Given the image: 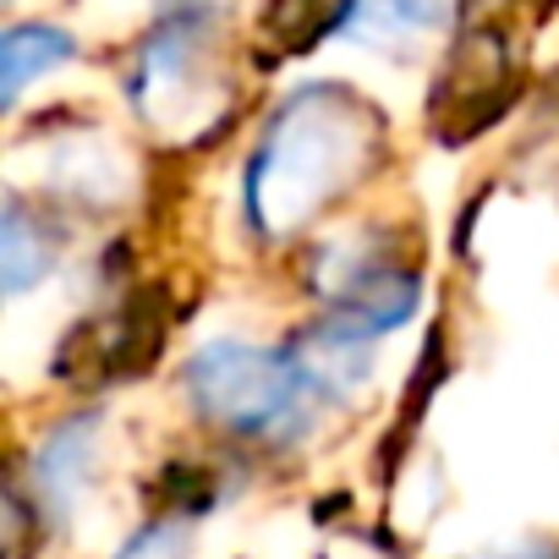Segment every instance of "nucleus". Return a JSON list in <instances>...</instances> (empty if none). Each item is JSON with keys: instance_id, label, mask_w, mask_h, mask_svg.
I'll return each instance as SVG.
<instances>
[{"instance_id": "6", "label": "nucleus", "mask_w": 559, "mask_h": 559, "mask_svg": "<svg viewBox=\"0 0 559 559\" xmlns=\"http://www.w3.org/2000/svg\"><path fill=\"white\" fill-rule=\"evenodd\" d=\"M439 28V0H352L341 34L368 50H412Z\"/></svg>"}, {"instance_id": "3", "label": "nucleus", "mask_w": 559, "mask_h": 559, "mask_svg": "<svg viewBox=\"0 0 559 559\" xmlns=\"http://www.w3.org/2000/svg\"><path fill=\"white\" fill-rule=\"evenodd\" d=\"M138 110L159 132H192L214 116V72H209V23L203 17H170L138 56V72L127 83Z\"/></svg>"}, {"instance_id": "5", "label": "nucleus", "mask_w": 559, "mask_h": 559, "mask_svg": "<svg viewBox=\"0 0 559 559\" xmlns=\"http://www.w3.org/2000/svg\"><path fill=\"white\" fill-rule=\"evenodd\" d=\"M292 357H297V368L308 373V384L319 390V401H324V395H346V390H357V384L373 373V346H368V335H352V330L335 324V319H324L313 335H302Z\"/></svg>"}, {"instance_id": "10", "label": "nucleus", "mask_w": 559, "mask_h": 559, "mask_svg": "<svg viewBox=\"0 0 559 559\" xmlns=\"http://www.w3.org/2000/svg\"><path fill=\"white\" fill-rule=\"evenodd\" d=\"M483 559H559V548L532 543V548H504V554H483Z\"/></svg>"}, {"instance_id": "1", "label": "nucleus", "mask_w": 559, "mask_h": 559, "mask_svg": "<svg viewBox=\"0 0 559 559\" xmlns=\"http://www.w3.org/2000/svg\"><path fill=\"white\" fill-rule=\"evenodd\" d=\"M379 154V116L335 83H313L280 105L269 121L252 170L247 214L263 236L302 230L324 203H335Z\"/></svg>"}, {"instance_id": "11", "label": "nucleus", "mask_w": 559, "mask_h": 559, "mask_svg": "<svg viewBox=\"0 0 559 559\" xmlns=\"http://www.w3.org/2000/svg\"><path fill=\"white\" fill-rule=\"evenodd\" d=\"M170 7H176V17H198L203 7H214V0H170Z\"/></svg>"}, {"instance_id": "9", "label": "nucleus", "mask_w": 559, "mask_h": 559, "mask_svg": "<svg viewBox=\"0 0 559 559\" xmlns=\"http://www.w3.org/2000/svg\"><path fill=\"white\" fill-rule=\"evenodd\" d=\"M181 543H187V532L176 521L170 526H148V532H138L121 548V559H181Z\"/></svg>"}, {"instance_id": "8", "label": "nucleus", "mask_w": 559, "mask_h": 559, "mask_svg": "<svg viewBox=\"0 0 559 559\" xmlns=\"http://www.w3.org/2000/svg\"><path fill=\"white\" fill-rule=\"evenodd\" d=\"M45 274H50L45 225H34V214L12 198L7 219H0V286H7V297H23L28 286H39Z\"/></svg>"}, {"instance_id": "7", "label": "nucleus", "mask_w": 559, "mask_h": 559, "mask_svg": "<svg viewBox=\"0 0 559 559\" xmlns=\"http://www.w3.org/2000/svg\"><path fill=\"white\" fill-rule=\"evenodd\" d=\"M72 34L61 28H45V23H23V28H7V39H0V99L17 105L23 88L56 67L72 61Z\"/></svg>"}, {"instance_id": "2", "label": "nucleus", "mask_w": 559, "mask_h": 559, "mask_svg": "<svg viewBox=\"0 0 559 559\" xmlns=\"http://www.w3.org/2000/svg\"><path fill=\"white\" fill-rule=\"evenodd\" d=\"M187 390L214 428L252 444H280L308 433L319 406V390L308 384L292 352H258L241 341L203 346L187 362Z\"/></svg>"}, {"instance_id": "4", "label": "nucleus", "mask_w": 559, "mask_h": 559, "mask_svg": "<svg viewBox=\"0 0 559 559\" xmlns=\"http://www.w3.org/2000/svg\"><path fill=\"white\" fill-rule=\"evenodd\" d=\"M88 466H94V417H72L56 433H45L39 450H34L39 515H50V521L72 515V504H78V493L88 483Z\"/></svg>"}]
</instances>
